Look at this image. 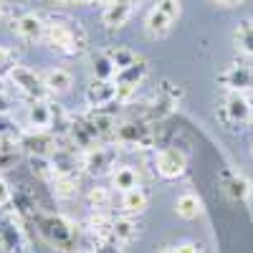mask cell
<instances>
[{
	"instance_id": "cell-21",
	"label": "cell",
	"mask_w": 253,
	"mask_h": 253,
	"mask_svg": "<svg viewBox=\"0 0 253 253\" xmlns=\"http://www.w3.org/2000/svg\"><path fill=\"white\" fill-rule=\"evenodd\" d=\"M91 79H104V81L117 79V66L112 63L107 51H94L91 53Z\"/></svg>"
},
{
	"instance_id": "cell-28",
	"label": "cell",
	"mask_w": 253,
	"mask_h": 253,
	"mask_svg": "<svg viewBox=\"0 0 253 253\" xmlns=\"http://www.w3.org/2000/svg\"><path fill=\"white\" fill-rule=\"evenodd\" d=\"M233 41L241 53H246L248 58H253V20H241L233 31Z\"/></svg>"
},
{
	"instance_id": "cell-15",
	"label": "cell",
	"mask_w": 253,
	"mask_h": 253,
	"mask_svg": "<svg viewBox=\"0 0 253 253\" xmlns=\"http://www.w3.org/2000/svg\"><path fill=\"white\" fill-rule=\"evenodd\" d=\"M81 236L91 241H114V220H109L104 213H91L81 225Z\"/></svg>"
},
{
	"instance_id": "cell-4",
	"label": "cell",
	"mask_w": 253,
	"mask_h": 253,
	"mask_svg": "<svg viewBox=\"0 0 253 253\" xmlns=\"http://www.w3.org/2000/svg\"><path fill=\"white\" fill-rule=\"evenodd\" d=\"M218 122L225 129H233V126H246L253 122V107H251V96L248 94H233L228 91V96L223 99V104L215 112Z\"/></svg>"
},
{
	"instance_id": "cell-30",
	"label": "cell",
	"mask_w": 253,
	"mask_h": 253,
	"mask_svg": "<svg viewBox=\"0 0 253 253\" xmlns=\"http://www.w3.org/2000/svg\"><path fill=\"white\" fill-rule=\"evenodd\" d=\"M51 190L58 200H74L79 195V177H53L51 180Z\"/></svg>"
},
{
	"instance_id": "cell-19",
	"label": "cell",
	"mask_w": 253,
	"mask_h": 253,
	"mask_svg": "<svg viewBox=\"0 0 253 253\" xmlns=\"http://www.w3.org/2000/svg\"><path fill=\"white\" fill-rule=\"evenodd\" d=\"M142 233V225L132 218V215H122V218H114V241L122 243V246H129L139 238Z\"/></svg>"
},
{
	"instance_id": "cell-13",
	"label": "cell",
	"mask_w": 253,
	"mask_h": 253,
	"mask_svg": "<svg viewBox=\"0 0 253 253\" xmlns=\"http://www.w3.org/2000/svg\"><path fill=\"white\" fill-rule=\"evenodd\" d=\"M13 31H15L18 38H23L26 43H36V41H43L46 20L41 18L38 13H33V10H26V13H20L13 20Z\"/></svg>"
},
{
	"instance_id": "cell-32",
	"label": "cell",
	"mask_w": 253,
	"mask_h": 253,
	"mask_svg": "<svg viewBox=\"0 0 253 253\" xmlns=\"http://www.w3.org/2000/svg\"><path fill=\"white\" fill-rule=\"evenodd\" d=\"M86 203H89V208L94 210V213H104L109 205H112V193L107 187H91L89 190V195H86Z\"/></svg>"
},
{
	"instance_id": "cell-35",
	"label": "cell",
	"mask_w": 253,
	"mask_h": 253,
	"mask_svg": "<svg viewBox=\"0 0 253 253\" xmlns=\"http://www.w3.org/2000/svg\"><path fill=\"white\" fill-rule=\"evenodd\" d=\"M13 203V187L5 177H0V208H10Z\"/></svg>"
},
{
	"instance_id": "cell-40",
	"label": "cell",
	"mask_w": 253,
	"mask_h": 253,
	"mask_svg": "<svg viewBox=\"0 0 253 253\" xmlns=\"http://www.w3.org/2000/svg\"><path fill=\"white\" fill-rule=\"evenodd\" d=\"M107 3H112V0H89V5H107Z\"/></svg>"
},
{
	"instance_id": "cell-24",
	"label": "cell",
	"mask_w": 253,
	"mask_h": 253,
	"mask_svg": "<svg viewBox=\"0 0 253 253\" xmlns=\"http://www.w3.org/2000/svg\"><path fill=\"white\" fill-rule=\"evenodd\" d=\"M20 139H0V172H8L20 162Z\"/></svg>"
},
{
	"instance_id": "cell-44",
	"label": "cell",
	"mask_w": 253,
	"mask_h": 253,
	"mask_svg": "<svg viewBox=\"0 0 253 253\" xmlns=\"http://www.w3.org/2000/svg\"><path fill=\"white\" fill-rule=\"evenodd\" d=\"M3 15H5V3H0V20H3Z\"/></svg>"
},
{
	"instance_id": "cell-11",
	"label": "cell",
	"mask_w": 253,
	"mask_h": 253,
	"mask_svg": "<svg viewBox=\"0 0 253 253\" xmlns=\"http://www.w3.org/2000/svg\"><path fill=\"white\" fill-rule=\"evenodd\" d=\"M69 139L74 144V150L79 152H86L91 147H99L101 139H99V132L91 122L89 114H81V117H74L71 119V129H69Z\"/></svg>"
},
{
	"instance_id": "cell-10",
	"label": "cell",
	"mask_w": 253,
	"mask_h": 253,
	"mask_svg": "<svg viewBox=\"0 0 253 253\" xmlns=\"http://www.w3.org/2000/svg\"><path fill=\"white\" fill-rule=\"evenodd\" d=\"M155 170L165 180H177L187 170V157H185L182 150H177V147H162L155 157Z\"/></svg>"
},
{
	"instance_id": "cell-46",
	"label": "cell",
	"mask_w": 253,
	"mask_h": 253,
	"mask_svg": "<svg viewBox=\"0 0 253 253\" xmlns=\"http://www.w3.org/2000/svg\"><path fill=\"white\" fill-rule=\"evenodd\" d=\"M74 3H89V0H74Z\"/></svg>"
},
{
	"instance_id": "cell-2",
	"label": "cell",
	"mask_w": 253,
	"mask_h": 253,
	"mask_svg": "<svg viewBox=\"0 0 253 253\" xmlns=\"http://www.w3.org/2000/svg\"><path fill=\"white\" fill-rule=\"evenodd\" d=\"M43 41H46V46L51 51H56L61 56H79L89 46L86 31H84L79 23H71V20H63V18L46 20Z\"/></svg>"
},
{
	"instance_id": "cell-20",
	"label": "cell",
	"mask_w": 253,
	"mask_h": 253,
	"mask_svg": "<svg viewBox=\"0 0 253 253\" xmlns=\"http://www.w3.org/2000/svg\"><path fill=\"white\" fill-rule=\"evenodd\" d=\"M43 81H46V86H48L51 94H66V91H71V86H74V76H71V71L61 69V66L48 69V71L43 74Z\"/></svg>"
},
{
	"instance_id": "cell-47",
	"label": "cell",
	"mask_w": 253,
	"mask_h": 253,
	"mask_svg": "<svg viewBox=\"0 0 253 253\" xmlns=\"http://www.w3.org/2000/svg\"><path fill=\"white\" fill-rule=\"evenodd\" d=\"M248 96H251V107H253V94H248Z\"/></svg>"
},
{
	"instance_id": "cell-43",
	"label": "cell",
	"mask_w": 253,
	"mask_h": 253,
	"mask_svg": "<svg viewBox=\"0 0 253 253\" xmlns=\"http://www.w3.org/2000/svg\"><path fill=\"white\" fill-rule=\"evenodd\" d=\"M0 94H5V81H3V76H0Z\"/></svg>"
},
{
	"instance_id": "cell-45",
	"label": "cell",
	"mask_w": 253,
	"mask_h": 253,
	"mask_svg": "<svg viewBox=\"0 0 253 253\" xmlns=\"http://www.w3.org/2000/svg\"><path fill=\"white\" fill-rule=\"evenodd\" d=\"M126 3H132V5H137V3H139V0H126Z\"/></svg>"
},
{
	"instance_id": "cell-36",
	"label": "cell",
	"mask_w": 253,
	"mask_h": 253,
	"mask_svg": "<svg viewBox=\"0 0 253 253\" xmlns=\"http://www.w3.org/2000/svg\"><path fill=\"white\" fill-rule=\"evenodd\" d=\"M13 66H15V56H13V51L5 48V46H0V71H10Z\"/></svg>"
},
{
	"instance_id": "cell-14",
	"label": "cell",
	"mask_w": 253,
	"mask_h": 253,
	"mask_svg": "<svg viewBox=\"0 0 253 253\" xmlns=\"http://www.w3.org/2000/svg\"><path fill=\"white\" fill-rule=\"evenodd\" d=\"M218 180H220L223 195H225L228 200L241 203V200H246V198L251 195V182H248L241 172H236V170H228V167H225V170H220Z\"/></svg>"
},
{
	"instance_id": "cell-8",
	"label": "cell",
	"mask_w": 253,
	"mask_h": 253,
	"mask_svg": "<svg viewBox=\"0 0 253 253\" xmlns=\"http://www.w3.org/2000/svg\"><path fill=\"white\" fill-rule=\"evenodd\" d=\"M218 84L233 94H253V66L251 63H230L218 74Z\"/></svg>"
},
{
	"instance_id": "cell-27",
	"label": "cell",
	"mask_w": 253,
	"mask_h": 253,
	"mask_svg": "<svg viewBox=\"0 0 253 253\" xmlns=\"http://www.w3.org/2000/svg\"><path fill=\"white\" fill-rule=\"evenodd\" d=\"M71 114L61 107V104H51V134L58 139V137H69V129H71Z\"/></svg>"
},
{
	"instance_id": "cell-41",
	"label": "cell",
	"mask_w": 253,
	"mask_h": 253,
	"mask_svg": "<svg viewBox=\"0 0 253 253\" xmlns=\"http://www.w3.org/2000/svg\"><path fill=\"white\" fill-rule=\"evenodd\" d=\"M51 3H53V5H71L74 0H51Z\"/></svg>"
},
{
	"instance_id": "cell-48",
	"label": "cell",
	"mask_w": 253,
	"mask_h": 253,
	"mask_svg": "<svg viewBox=\"0 0 253 253\" xmlns=\"http://www.w3.org/2000/svg\"><path fill=\"white\" fill-rule=\"evenodd\" d=\"M251 155H253V147H251Z\"/></svg>"
},
{
	"instance_id": "cell-18",
	"label": "cell",
	"mask_w": 253,
	"mask_h": 253,
	"mask_svg": "<svg viewBox=\"0 0 253 253\" xmlns=\"http://www.w3.org/2000/svg\"><path fill=\"white\" fill-rule=\"evenodd\" d=\"M147 205H150V190H144L142 185L134 187V190L122 193V210H124V215H139V213L147 210Z\"/></svg>"
},
{
	"instance_id": "cell-38",
	"label": "cell",
	"mask_w": 253,
	"mask_h": 253,
	"mask_svg": "<svg viewBox=\"0 0 253 253\" xmlns=\"http://www.w3.org/2000/svg\"><path fill=\"white\" fill-rule=\"evenodd\" d=\"M10 112V99L5 94H0V114H8Z\"/></svg>"
},
{
	"instance_id": "cell-17",
	"label": "cell",
	"mask_w": 253,
	"mask_h": 253,
	"mask_svg": "<svg viewBox=\"0 0 253 253\" xmlns=\"http://www.w3.org/2000/svg\"><path fill=\"white\" fill-rule=\"evenodd\" d=\"M26 122L31 132H51V104L31 101L26 109Z\"/></svg>"
},
{
	"instance_id": "cell-34",
	"label": "cell",
	"mask_w": 253,
	"mask_h": 253,
	"mask_svg": "<svg viewBox=\"0 0 253 253\" xmlns=\"http://www.w3.org/2000/svg\"><path fill=\"white\" fill-rule=\"evenodd\" d=\"M155 8H157V10H162L167 18H172V20H177V18H180V0H157Z\"/></svg>"
},
{
	"instance_id": "cell-37",
	"label": "cell",
	"mask_w": 253,
	"mask_h": 253,
	"mask_svg": "<svg viewBox=\"0 0 253 253\" xmlns=\"http://www.w3.org/2000/svg\"><path fill=\"white\" fill-rule=\"evenodd\" d=\"M177 253H205L203 243H195V241H185L177 246Z\"/></svg>"
},
{
	"instance_id": "cell-9",
	"label": "cell",
	"mask_w": 253,
	"mask_h": 253,
	"mask_svg": "<svg viewBox=\"0 0 253 253\" xmlns=\"http://www.w3.org/2000/svg\"><path fill=\"white\" fill-rule=\"evenodd\" d=\"M48 162H51V180L53 177H79V172L84 170L81 152L74 150V147H56Z\"/></svg>"
},
{
	"instance_id": "cell-7",
	"label": "cell",
	"mask_w": 253,
	"mask_h": 253,
	"mask_svg": "<svg viewBox=\"0 0 253 253\" xmlns=\"http://www.w3.org/2000/svg\"><path fill=\"white\" fill-rule=\"evenodd\" d=\"M114 162H117L114 144H99V147H91V150L81 152V167L91 177H104V175L114 172Z\"/></svg>"
},
{
	"instance_id": "cell-16",
	"label": "cell",
	"mask_w": 253,
	"mask_h": 253,
	"mask_svg": "<svg viewBox=\"0 0 253 253\" xmlns=\"http://www.w3.org/2000/svg\"><path fill=\"white\" fill-rule=\"evenodd\" d=\"M132 3H126V0H112V3L104 5L101 10V26L107 31H119L126 20L132 15Z\"/></svg>"
},
{
	"instance_id": "cell-6",
	"label": "cell",
	"mask_w": 253,
	"mask_h": 253,
	"mask_svg": "<svg viewBox=\"0 0 253 253\" xmlns=\"http://www.w3.org/2000/svg\"><path fill=\"white\" fill-rule=\"evenodd\" d=\"M23 225L26 223L13 213L0 218V251L3 253H31Z\"/></svg>"
},
{
	"instance_id": "cell-29",
	"label": "cell",
	"mask_w": 253,
	"mask_h": 253,
	"mask_svg": "<svg viewBox=\"0 0 253 253\" xmlns=\"http://www.w3.org/2000/svg\"><path fill=\"white\" fill-rule=\"evenodd\" d=\"M76 253H124V251H122V243L117 241H91L86 236H79Z\"/></svg>"
},
{
	"instance_id": "cell-1",
	"label": "cell",
	"mask_w": 253,
	"mask_h": 253,
	"mask_svg": "<svg viewBox=\"0 0 253 253\" xmlns=\"http://www.w3.org/2000/svg\"><path fill=\"white\" fill-rule=\"evenodd\" d=\"M33 225H36V233L43 238L53 251H69V253H74L79 248L81 230L69 218L38 208V213L33 215Z\"/></svg>"
},
{
	"instance_id": "cell-25",
	"label": "cell",
	"mask_w": 253,
	"mask_h": 253,
	"mask_svg": "<svg viewBox=\"0 0 253 253\" xmlns=\"http://www.w3.org/2000/svg\"><path fill=\"white\" fill-rule=\"evenodd\" d=\"M175 213L182 218V220H195L200 213H203V200L195 195V193H185L177 198L175 203Z\"/></svg>"
},
{
	"instance_id": "cell-26",
	"label": "cell",
	"mask_w": 253,
	"mask_h": 253,
	"mask_svg": "<svg viewBox=\"0 0 253 253\" xmlns=\"http://www.w3.org/2000/svg\"><path fill=\"white\" fill-rule=\"evenodd\" d=\"M112 185L119 190V193H126V190H134L139 187V172L129 165H122V167H114L112 172Z\"/></svg>"
},
{
	"instance_id": "cell-42",
	"label": "cell",
	"mask_w": 253,
	"mask_h": 253,
	"mask_svg": "<svg viewBox=\"0 0 253 253\" xmlns=\"http://www.w3.org/2000/svg\"><path fill=\"white\" fill-rule=\"evenodd\" d=\"M160 253H177V248H172V246H170V248H162Z\"/></svg>"
},
{
	"instance_id": "cell-33",
	"label": "cell",
	"mask_w": 253,
	"mask_h": 253,
	"mask_svg": "<svg viewBox=\"0 0 253 253\" xmlns=\"http://www.w3.org/2000/svg\"><path fill=\"white\" fill-rule=\"evenodd\" d=\"M23 134H20L18 124L13 119H8V114H0V139H20Z\"/></svg>"
},
{
	"instance_id": "cell-39",
	"label": "cell",
	"mask_w": 253,
	"mask_h": 253,
	"mask_svg": "<svg viewBox=\"0 0 253 253\" xmlns=\"http://www.w3.org/2000/svg\"><path fill=\"white\" fill-rule=\"evenodd\" d=\"M213 3H218V5H225V8H230V5H238V3H243V0H213Z\"/></svg>"
},
{
	"instance_id": "cell-31",
	"label": "cell",
	"mask_w": 253,
	"mask_h": 253,
	"mask_svg": "<svg viewBox=\"0 0 253 253\" xmlns=\"http://www.w3.org/2000/svg\"><path fill=\"white\" fill-rule=\"evenodd\" d=\"M109 53V58H112V63L117 66V74L119 71H124L126 66H132V63H137L142 56H137L132 48H124V46H117V48H109L107 51Z\"/></svg>"
},
{
	"instance_id": "cell-3",
	"label": "cell",
	"mask_w": 253,
	"mask_h": 253,
	"mask_svg": "<svg viewBox=\"0 0 253 253\" xmlns=\"http://www.w3.org/2000/svg\"><path fill=\"white\" fill-rule=\"evenodd\" d=\"M114 144L117 147H124V150H134V152L155 150V144H157V129L152 126V122L144 119V117L119 119L117 122V129H114Z\"/></svg>"
},
{
	"instance_id": "cell-12",
	"label": "cell",
	"mask_w": 253,
	"mask_h": 253,
	"mask_svg": "<svg viewBox=\"0 0 253 253\" xmlns=\"http://www.w3.org/2000/svg\"><path fill=\"white\" fill-rule=\"evenodd\" d=\"M86 107L89 109H107L117 101V81H104V79H91L86 86Z\"/></svg>"
},
{
	"instance_id": "cell-5",
	"label": "cell",
	"mask_w": 253,
	"mask_h": 253,
	"mask_svg": "<svg viewBox=\"0 0 253 253\" xmlns=\"http://www.w3.org/2000/svg\"><path fill=\"white\" fill-rule=\"evenodd\" d=\"M8 79L15 84V89L23 96H28L31 101H46V96L51 94L46 81H43V74H38L28 66H20V63H15L8 71Z\"/></svg>"
},
{
	"instance_id": "cell-22",
	"label": "cell",
	"mask_w": 253,
	"mask_h": 253,
	"mask_svg": "<svg viewBox=\"0 0 253 253\" xmlns=\"http://www.w3.org/2000/svg\"><path fill=\"white\" fill-rule=\"evenodd\" d=\"M144 28H147V33H150L152 38H165L167 33H170V28H172V18H167L162 10L152 8L150 13H147V18H144Z\"/></svg>"
},
{
	"instance_id": "cell-23",
	"label": "cell",
	"mask_w": 253,
	"mask_h": 253,
	"mask_svg": "<svg viewBox=\"0 0 253 253\" xmlns=\"http://www.w3.org/2000/svg\"><path fill=\"white\" fill-rule=\"evenodd\" d=\"M147 74H150V66H147V61L139 58L137 63H132V66H126L124 71L117 74V84H126V86H142V81L147 79Z\"/></svg>"
}]
</instances>
